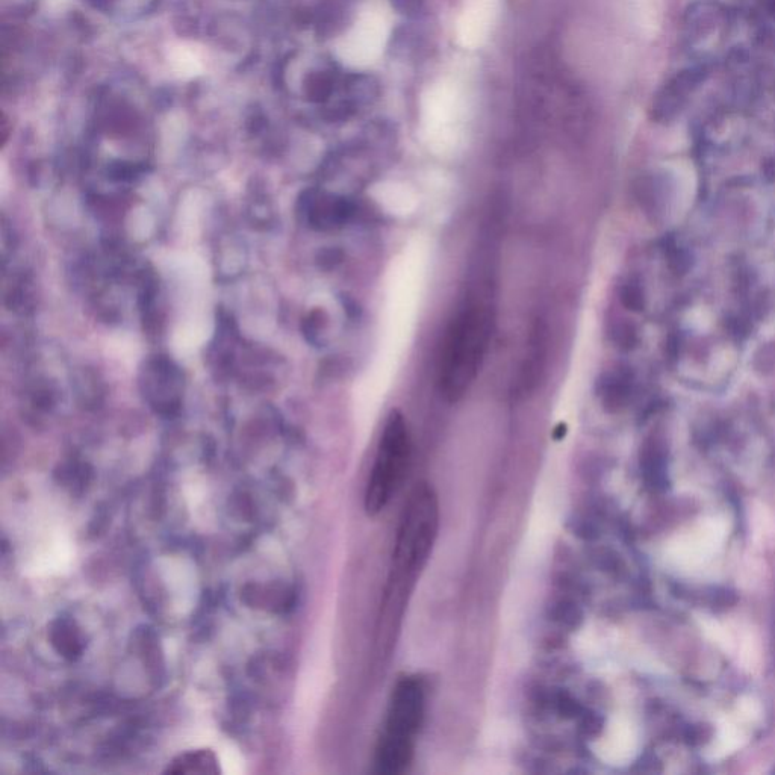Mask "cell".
Segmentation results:
<instances>
[{"label": "cell", "instance_id": "cell-8", "mask_svg": "<svg viewBox=\"0 0 775 775\" xmlns=\"http://www.w3.org/2000/svg\"><path fill=\"white\" fill-rule=\"evenodd\" d=\"M394 5L403 13H414L420 8L421 0H393Z\"/></svg>", "mask_w": 775, "mask_h": 775}, {"label": "cell", "instance_id": "cell-5", "mask_svg": "<svg viewBox=\"0 0 775 775\" xmlns=\"http://www.w3.org/2000/svg\"><path fill=\"white\" fill-rule=\"evenodd\" d=\"M165 774L218 775L221 772L217 754L209 748H197L178 754L165 768Z\"/></svg>", "mask_w": 775, "mask_h": 775}, {"label": "cell", "instance_id": "cell-6", "mask_svg": "<svg viewBox=\"0 0 775 775\" xmlns=\"http://www.w3.org/2000/svg\"><path fill=\"white\" fill-rule=\"evenodd\" d=\"M314 200L311 218L320 229L340 228L352 215V205L343 197L320 194Z\"/></svg>", "mask_w": 775, "mask_h": 775}, {"label": "cell", "instance_id": "cell-7", "mask_svg": "<svg viewBox=\"0 0 775 775\" xmlns=\"http://www.w3.org/2000/svg\"><path fill=\"white\" fill-rule=\"evenodd\" d=\"M335 75L332 72H317L308 81V96L315 102H326L334 93Z\"/></svg>", "mask_w": 775, "mask_h": 775}, {"label": "cell", "instance_id": "cell-4", "mask_svg": "<svg viewBox=\"0 0 775 775\" xmlns=\"http://www.w3.org/2000/svg\"><path fill=\"white\" fill-rule=\"evenodd\" d=\"M411 456L412 439L408 423L399 411H394L383 427L365 491V511L370 517L385 511L400 491L408 476Z\"/></svg>", "mask_w": 775, "mask_h": 775}, {"label": "cell", "instance_id": "cell-1", "mask_svg": "<svg viewBox=\"0 0 775 775\" xmlns=\"http://www.w3.org/2000/svg\"><path fill=\"white\" fill-rule=\"evenodd\" d=\"M439 505L432 486L420 483L409 495L394 542L390 576L383 591L377 626L399 630L408 597L438 536Z\"/></svg>", "mask_w": 775, "mask_h": 775}, {"label": "cell", "instance_id": "cell-2", "mask_svg": "<svg viewBox=\"0 0 775 775\" xmlns=\"http://www.w3.org/2000/svg\"><path fill=\"white\" fill-rule=\"evenodd\" d=\"M491 315L482 305L459 312L442 343L438 383L442 396L458 402L479 376L491 341Z\"/></svg>", "mask_w": 775, "mask_h": 775}, {"label": "cell", "instance_id": "cell-3", "mask_svg": "<svg viewBox=\"0 0 775 775\" xmlns=\"http://www.w3.org/2000/svg\"><path fill=\"white\" fill-rule=\"evenodd\" d=\"M426 689L417 676H405L394 686L383 732L374 753V771L399 775L414 759L415 741L423 726Z\"/></svg>", "mask_w": 775, "mask_h": 775}]
</instances>
